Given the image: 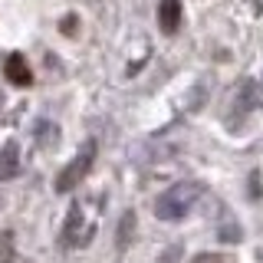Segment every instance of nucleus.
Returning a JSON list of instances; mask_svg holds the SVG:
<instances>
[{"label":"nucleus","mask_w":263,"mask_h":263,"mask_svg":"<svg viewBox=\"0 0 263 263\" xmlns=\"http://www.w3.org/2000/svg\"><path fill=\"white\" fill-rule=\"evenodd\" d=\"M92 164H96V142L89 138V142H82V148L76 152V158H72L66 168L56 175V194H69L76 184H82L86 181V175L92 171Z\"/></svg>","instance_id":"f03ea898"},{"label":"nucleus","mask_w":263,"mask_h":263,"mask_svg":"<svg viewBox=\"0 0 263 263\" xmlns=\"http://www.w3.org/2000/svg\"><path fill=\"white\" fill-rule=\"evenodd\" d=\"M204 187L197 181H181V184H171L158 201H155V217L158 220H181L187 211L194 208V201L201 197Z\"/></svg>","instance_id":"f257e3e1"},{"label":"nucleus","mask_w":263,"mask_h":263,"mask_svg":"<svg viewBox=\"0 0 263 263\" xmlns=\"http://www.w3.org/2000/svg\"><path fill=\"white\" fill-rule=\"evenodd\" d=\"M16 171H20V148H16V142H7L0 148V181L13 178Z\"/></svg>","instance_id":"423d86ee"},{"label":"nucleus","mask_w":263,"mask_h":263,"mask_svg":"<svg viewBox=\"0 0 263 263\" xmlns=\"http://www.w3.org/2000/svg\"><path fill=\"white\" fill-rule=\"evenodd\" d=\"M76 23H79V16H63L60 30L66 33V36H76Z\"/></svg>","instance_id":"9d476101"},{"label":"nucleus","mask_w":263,"mask_h":263,"mask_svg":"<svg viewBox=\"0 0 263 263\" xmlns=\"http://www.w3.org/2000/svg\"><path fill=\"white\" fill-rule=\"evenodd\" d=\"M96 217H89V211L82 204H72L69 217L63 224V247H86L96 237Z\"/></svg>","instance_id":"7ed1b4c3"},{"label":"nucleus","mask_w":263,"mask_h":263,"mask_svg":"<svg viewBox=\"0 0 263 263\" xmlns=\"http://www.w3.org/2000/svg\"><path fill=\"white\" fill-rule=\"evenodd\" d=\"M4 76L13 82V86H30L33 82V69L27 66V60H23L20 53H10L4 63Z\"/></svg>","instance_id":"20e7f679"},{"label":"nucleus","mask_w":263,"mask_h":263,"mask_svg":"<svg viewBox=\"0 0 263 263\" xmlns=\"http://www.w3.org/2000/svg\"><path fill=\"white\" fill-rule=\"evenodd\" d=\"M191 263H224V257H220V253H201V257H194Z\"/></svg>","instance_id":"9b49d317"},{"label":"nucleus","mask_w":263,"mask_h":263,"mask_svg":"<svg viewBox=\"0 0 263 263\" xmlns=\"http://www.w3.org/2000/svg\"><path fill=\"white\" fill-rule=\"evenodd\" d=\"M158 27L161 33H175L181 27V0H161L158 4Z\"/></svg>","instance_id":"39448f33"},{"label":"nucleus","mask_w":263,"mask_h":263,"mask_svg":"<svg viewBox=\"0 0 263 263\" xmlns=\"http://www.w3.org/2000/svg\"><path fill=\"white\" fill-rule=\"evenodd\" d=\"M132 227H135V214L125 211V217H122V224H119V247H128V240H132Z\"/></svg>","instance_id":"0eeeda50"},{"label":"nucleus","mask_w":263,"mask_h":263,"mask_svg":"<svg viewBox=\"0 0 263 263\" xmlns=\"http://www.w3.org/2000/svg\"><path fill=\"white\" fill-rule=\"evenodd\" d=\"M36 138H40V145H43V142H46V145H53V142H56V125L43 122V125H40V135H36Z\"/></svg>","instance_id":"1a4fd4ad"},{"label":"nucleus","mask_w":263,"mask_h":263,"mask_svg":"<svg viewBox=\"0 0 263 263\" xmlns=\"http://www.w3.org/2000/svg\"><path fill=\"white\" fill-rule=\"evenodd\" d=\"M0 263H13V234L10 230L0 234Z\"/></svg>","instance_id":"6e6552de"}]
</instances>
